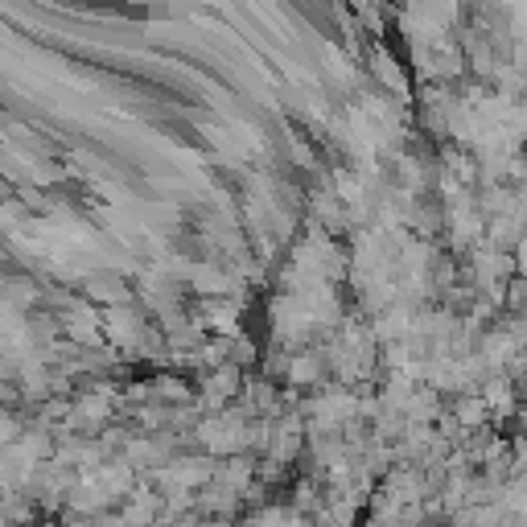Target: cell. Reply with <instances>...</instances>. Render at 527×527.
<instances>
[{"label": "cell", "instance_id": "2", "mask_svg": "<svg viewBox=\"0 0 527 527\" xmlns=\"http://www.w3.org/2000/svg\"><path fill=\"white\" fill-rule=\"evenodd\" d=\"M198 511L210 515V519H231V515L239 511V490H231L227 482L202 486V490H198Z\"/></svg>", "mask_w": 527, "mask_h": 527}, {"label": "cell", "instance_id": "4", "mask_svg": "<svg viewBox=\"0 0 527 527\" xmlns=\"http://www.w3.org/2000/svg\"><path fill=\"white\" fill-rule=\"evenodd\" d=\"M458 416L466 420V425H478V420L486 416V408H482L478 400H466V404H458Z\"/></svg>", "mask_w": 527, "mask_h": 527}, {"label": "cell", "instance_id": "1", "mask_svg": "<svg viewBox=\"0 0 527 527\" xmlns=\"http://www.w3.org/2000/svg\"><path fill=\"white\" fill-rule=\"evenodd\" d=\"M161 511H165V495H157V490L145 486V482H140L132 495L124 499V507H120V515H124L128 527H157Z\"/></svg>", "mask_w": 527, "mask_h": 527}, {"label": "cell", "instance_id": "3", "mask_svg": "<svg viewBox=\"0 0 527 527\" xmlns=\"http://www.w3.org/2000/svg\"><path fill=\"white\" fill-rule=\"evenodd\" d=\"M219 482H227L231 490H239V495H243V490H248L252 486V478H256V470H252V462H243V458H235V462H227L219 474H215Z\"/></svg>", "mask_w": 527, "mask_h": 527}]
</instances>
